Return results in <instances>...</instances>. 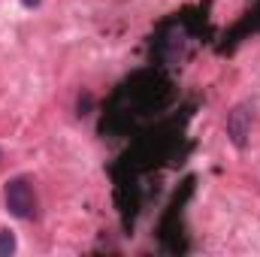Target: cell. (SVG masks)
Returning a JSON list of instances; mask_svg holds the SVG:
<instances>
[{
	"mask_svg": "<svg viewBox=\"0 0 260 257\" xmlns=\"http://www.w3.org/2000/svg\"><path fill=\"white\" fill-rule=\"evenodd\" d=\"M21 3H24L27 9H34V6H40V0H21Z\"/></svg>",
	"mask_w": 260,
	"mask_h": 257,
	"instance_id": "cell-4",
	"label": "cell"
},
{
	"mask_svg": "<svg viewBox=\"0 0 260 257\" xmlns=\"http://www.w3.org/2000/svg\"><path fill=\"white\" fill-rule=\"evenodd\" d=\"M254 130V106L251 103H239L230 115H227V136L236 148L248 145V136Z\"/></svg>",
	"mask_w": 260,
	"mask_h": 257,
	"instance_id": "cell-2",
	"label": "cell"
},
{
	"mask_svg": "<svg viewBox=\"0 0 260 257\" xmlns=\"http://www.w3.org/2000/svg\"><path fill=\"white\" fill-rule=\"evenodd\" d=\"M12 251H15V233L0 227V257H9Z\"/></svg>",
	"mask_w": 260,
	"mask_h": 257,
	"instance_id": "cell-3",
	"label": "cell"
},
{
	"mask_svg": "<svg viewBox=\"0 0 260 257\" xmlns=\"http://www.w3.org/2000/svg\"><path fill=\"white\" fill-rule=\"evenodd\" d=\"M3 200H6L9 215H15V218H21V221L34 218V212H37V197H34V188H30V182H27L24 176L6 182Z\"/></svg>",
	"mask_w": 260,
	"mask_h": 257,
	"instance_id": "cell-1",
	"label": "cell"
}]
</instances>
